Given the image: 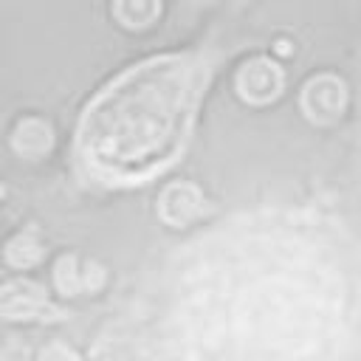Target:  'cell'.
Here are the masks:
<instances>
[{"label": "cell", "mask_w": 361, "mask_h": 361, "mask_svg": "<svg viewBox=\"0 0 361 361\" xmlns=\"http://www.w3.org/2000/svg\"><path fill=\"white\" fill-rule=\"evenodd\" d=\"M200 73L197 54H164L99 90L76 130V155L87 172L124 183L172 164L192 124Z\"/></svg>", "instance_id": "cell-1"}, {"label": "cell", "mask_w": 361, "mask_h": 361, "mask_svg": "<svg viewBox=\"0 0 361 361\" xmlns=\"http://www.w3.org/2000/svg\"><path fill=\"white\" fill-rule=\"evenodd\" d=\"M279 85H282V73H279L268 59H254V62H248V65L240 71V76H237V87L243 90V96L257 99V102H262V99H268V96H276Z\"/></svg>", "instance_id": "cell-2"}, {"label": "cell", "mask_w": 361, "mask_h": 361, "mask_svg": "<svg viewBox=\"0 0 361 361\" xmlns=\"http://www.w3.org/2000/svg\"><path fill=\"white\" fill-rule=\"evenodd\" d=\"M25 285V293L20 296V305L17 307H8L6 316H14V313H23V316H42V313H56V307H51V302L45 299V293L37 288V285Z\"/></svg>", "instance_id": "cell-3"}]
</instances>
